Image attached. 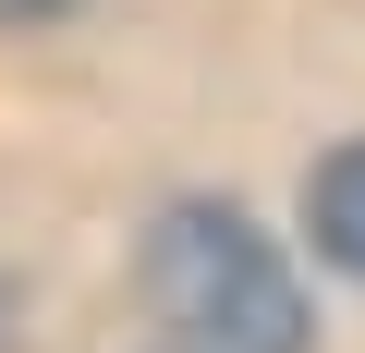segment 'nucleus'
<instances>
[{"instance_id":"3","label":"nucleus","mask_w":365,"mask_h":353,"mask_svg":"<svg viewBox=\"0 0 365 353\" xmlns=\"http://www.w3.org/2000/svg\"><path fill=\"white\" fill-rule=\"evenodd\" d=\"M73 0H0V37H25V25H61Z\"/></svg>"},{"instance_id":"2","label":"nucleus","mask_w":365,"mask_h":353,"mask_svg":"<svg viewBox=\"0 0 365 353\" xmlns=\"http://www.w3.org/2000/svg\"><path fill=\"white\" fill-rule=\"evenodd\" d=\"M304 232H317V256H329L341 280H365V134L304 170Z\"/></svg>"},{"instance_id":"1","label":"nucleus","mask_w":365,"mask_h":353,"mask_svg":"<svg viewBox=\"0 0 365 353\" xmlns=\"http://www.w3.org/2000/svg\"><path fill=\"white\" fill-rule=\"evenodd\" d=\"M146 317L182 353H317V305L292 256L232 195H182L146 220Z\"/></svg>"}]
</instances>
